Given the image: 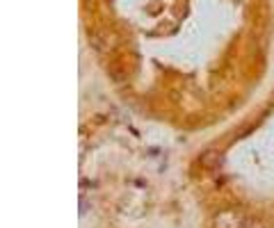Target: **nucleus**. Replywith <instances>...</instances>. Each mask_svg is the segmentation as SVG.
<instances>
[{
	"instance_id": "f257e3e1",
	"label": "nucleus",
	"mask_w": 274,
	"mask_h": 228,
	"mask_svg": "<svg viewBox=\"0 0 274 228\" xmlns=\"http://www.w3.org/2000/svg\"><path fill=\"white\" fill-rule=\"evenodd\" d=\"M242 217L237 212H233V210H224V212H219L215 217V228H240L242 226Z\"/></svg>"
},
{
	"instance_id": "f03ea898",
	"label": "nucleus",
	"mask_w": 274,
	"mask_h": 228,
	"mask_svg": "<svg viewBox=\"0 0 274 228\" xmlns=\"http://www.w3.org/2000/svg\"><path fill=\"white\" fill-rule=\"evenodd\" d=\"M219 160H222V155H219V151H215V148H210V151H203L199 158V164L206 169H215L219 167Z\"/></svg>"
}]
</instances>
